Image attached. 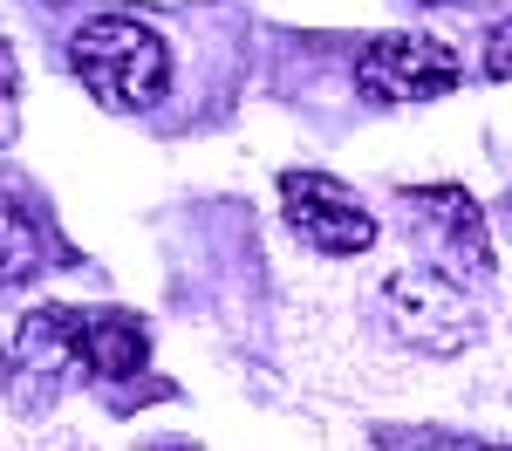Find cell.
I'll return each instance as SVG.
<instances>
[{
  "label": "cell",
  "instance_id": "1",
  "mask_svg": "<svg viewBox=\"0 0 512 451\" xmlns=\"http://www.w3.org/2000/svg\"><path fill=\"white\" fill-rule=\"evenodd\" d=\"M151 356V335L123 308H35L14 328L7 349V390L21 410H48L69 390H110L137 376Z\"/></svg>",
  "mask_w": 512,
  "mask_h": 451
},
{
  "label": "cell",
  "instance_id": "2",
  "mask_svg": "<svg viewBox=\"0 0 512 451\" xmlns=\"http://www.w3.org/2000/svg\"><path fill=\"white\" fill-rule=\"evenodd\" d=\"M69 69L103 110L137 117V110L164 103V89H171V48L137 14H96L69 35Z\"/></svg>",
  "mask_w": 512,
  "mask_h": 451
},
{
  "label": "cell",
  "instance_id": "3",
  "mask_svg": "<svg viewBox=\"0 0 512 451\" xmlns=\"http://www.w3.org/2000/svg\"><path fill=\"white\" fill-rule=\"evenodd\" d=\"M376 315L383 335L410 356H465L478 342V301L465 281L437 274V267H403L376 287Z\"/></svg>",
  "mask_w": 512,
  "mask_h": 451
},
{
  "label": "cell",
  "instance_id": "4",
  "mask_svg": "<svg viewBox=\"0 0 512 451\" xmlns=\"http://www.w3.org/2000/svg\"><path fill=\"white\" fill-rule=\"evenodd\" d=\"M403 226L431 253L437 274H451L465 287L492 281V226H485L472 192H458V185H410L403 192Z\"/></svg>",
  "mask_w": 512,
  "mask_h": 451
},
{
  "label": "cell",
  "instance_id": "5",
  "mask_svg": "<svg viewBox=\"0 0 512 451\" xmlns=\"http://www.w3.org/2000/svg\"><path fill=\"white\" fill-rule=\"evenodd\" d=\"M465 82V62L458 48L437 35H383L355 55V89L362 103H383V110H403V103H437Z\"/></svg>",
  "mask_w": 512,
  "mask_h": 451
},
{
  "label": "cell",
  "instance_id": "6",
  "mask_svg": "<svg viewBox=\"0 0 512 451\" xmlns=\"http://www.w3.org/2000/svg\"><path fill=\"white\" fill-rule=\"evenodd\" d=\"M280 219L301 246H315L328 260H355L376 246V212L328 171H280Z\"/></svg>",
  "mask_w": 512,
  "mask_h": 451
},
{
  "label": "cell",
  "instance_id": "7",
  "mask_svg": "<svg viewBox=\"0 0 512 451\" xmlns=\"http://www.w3.org/2000/svg\"><path fill=\"white\" fill-rule=\"evenodd\" d=\"M48 260H55V233L41 219L35 192L14 185V178H0V287L35 281Z\"/></svg>",
  "mask_w": 512,
  "mask_h": 451
},
{
  "label": "cell",
  "instance_id": "8",
  "mask_svg": "<svg viewBox=\"0 0 512 451\" xmlns=\"http://www.w3.org/2000/svg\"><path fill=\"white\" fill-rule=\"evenodd\" d=\"M485 69L512 82V14L499 21V28H492V35H485Z\"/></svg>",
  "mask_w": 512,
  "mask_h": 451
},
{
  "label": "cell",
  "instance_id": "9",
  "mask_svg": "<svg viewBox=\"0 0 512 451\" xmlns=\"http://www.w3.org/2000/svg\"><path fill=\"white\" fill-rule=\"evenodd\" d=\"M14 89H21V62H14V48L0 41V117L14 110Z\"/></svg>",
  "mask_w": 512,
  "mask_h": 451
},
{
  "label": "cell",
  "instance_id": "10",
  "mask_svg": "<svg viewBox=\"0 0 512 451\" xmlns=\"http://www.w3.org/2000/svg\"><path fill=\"white\" fill-rule=\"evenodd\" d=\"M410 7H465V0H410Z\"/></svg>",
  "mask_w": 512,
  "mask_h": 451
}]
</instances>
